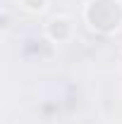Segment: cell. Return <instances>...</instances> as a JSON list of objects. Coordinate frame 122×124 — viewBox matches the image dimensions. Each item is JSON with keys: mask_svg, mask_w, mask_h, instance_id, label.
<instances>
[{"mask_svg": "<svg viewBox=\"0 0 122 124\" xmlns=\"http://www.w3.org/2000/svg\"><path fill=\"white\" fill-rule=\"evenodd\" d=\"M84 17L91 29L110 33L122 26V2L120 0H91L84 10Z\"/></svg>", "mask_w": 122, "mask_h": 124, "instance_id": "obj_1", "label": "cell"}, {"mask_svg": "<svg viewBox=\"0 0 122 124\" xmlns=\"http://www.w3.org/2000/svg\"><path fill=\"white\" fill-rule=\"evenodd\" d=\"M70 33H72V24H70V19L67 17H55L50 24H48V36L53 38V41H67L70 38Z\"/></svg>", "mask_w": 122, "mask_h": 124, "instance_id": "obj_2", "label": "cell"}, {"mask_svg": "<svg viewBox=\"0 0 122 124\" xmlns=\"http://www.w3.org/2000/svg\"><path fill=\"white\" fill-rule=\"evenodd\" d=\"M22 5L26 10H31V12H41L46 7V0H22Z\"/></svg>", "mask_w": 122, "mask_h": 124, "instance_id": "obj_3", "label": "cell"}, {"mask_svg": "<svg viewBox=\"0 0 122 124\" xmlns=\"http://www.w3.org/2000/svg\"><path fill=\"white\" fill-rule=\"evenodd\" d=\"M120 67H122V57H120Z\"/></svg>", "mask_w": 122, "mask_h": 124, "instance_id": "obj_4", "label": "cell"}]
</instances>
